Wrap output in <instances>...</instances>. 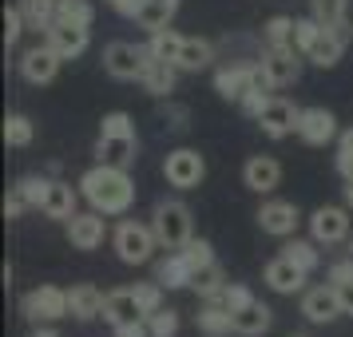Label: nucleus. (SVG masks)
Instances as JSON below:
<instances>
[{
  "mask_svg": "<svg viewBox=\"0 0 353 337\" xmlns=\"http://www.w3.org/2000/svg\"><path fill=\"white\" fill-rule=\"evenodd\" d=\"M80 194L92 203V210H99V214H123V210L135 203V183H131L128 167L99 163L92 171H83Z\"/></svg>",
  "mask_w": 353,
  "mask_h": 337,
  "instance_id": "f257e3e1",
  "label": "nucleus"
},
{
  "mask_svg": "<svg viewBox=\"0 0 353 337\" xmlns=\"http://www.w3.org/2000/svg\"><path fill=\"white\" fill-rule=\"evenodd\" d=\"M151 226H155V238H159V246H167V250H183L187 242L194 238V218H191V207L187 203H179V198H171V203H159L155 207V214H151Z\"/></svg>",
  "mask_w": 353,
  "mask_h": 337,
  "instance_id": "f03ea898",
  "label": "nucleus"
},
{
  "mask_svg": "<svg viewBox=\"0 0 353 337\" xmlns=\"http://www.w3.org/2000/svg\"><path fill=\"white\" fill-rule=\"evenodd\" d=\"M112 246H115V254H119V262H128V266H143V262H151L159 238H155V226L119 223L115 226V234H112Z\"/></svg>",
  "mask_w": 353,
  "mask_h": 337,
  "instance_id": "7ed1b4c3",
  "label": "nucleus"
},
{
  "mask_svg": "<svg viewBox=\"0 0 353 337\" xmlns=\"http://www.w3.org/2000/svg\"><path fill=\"white\" fill-rule=\"evenodd\" d=\"M147 60H151L147 44L135 48V44H128V40H115V44L103 48V68H108V76H115V80H139Z\"/></svg>",
  "mask_w": 353,
  "mask_h": 337,
  "instance_id": "20e7f679",
  "label": "nucleus"
},
{
  "mask_svg": "<svg viewBox=\"0 0 353 337\" xmlns=\"http://www.w3.org/2000/svg\"><path fill=\"white\" fill-rule=\"evenodd\" d=\"M163 175H167V183H171V187H179V191H191V187H199V183H203V175H207V163H203V155H199V151H191V147H179V151H171V155L163 159Z\"/></svg>",
  "mask_w": 353,
  "mask_h": 337,
  "instance_id": "39448f33",
  "label": "nucleus"
},
{
  "mask_svg": "<svg viewBox=\"0 0 353 337\" xmlns=\"http://www.w3.org/2000/svg\"><path fill=\"white\" fill-rule=\"evenodd\" d=\"M262 76L270 88H286V83H298L302 76V52L294 44H278V48H266L262 56Z\"/></svg>",
  "mask_w": 353,
  "mask_h": 337,
  "instance_id": "423d86ee",
  "label": "nucleus"
},
{
  "mask_svg": "<svg viewBox=\"0 0 353 337\" xmlns=\"http://www.w3.org/2000/svg\"><path fill=\"white\" fill-rule=\"evenodd\" d=\"M250 88H270L266 76H262V64H234V68H223V72H214V92L226 99H239L250 92Z\"/></svg>",
  "mask_w": 353,
  "mask_h": 337,
  "instance_id": "0eeeda50",
  "label": "nucleus"
},
{
  "mask_svg": "<svg viewBox=\"0 0 353 337\" xmlns=\"http://www.w3.org/2000/svg\"><path fill=\"white\" fill-rule=\"evenodd\" d=\"M24 318L32 321H60V318H72V309H68V289L60 286H40L32 294H24Z\"/></svg>",
  "mask_w": 353,
  "mask_h": 337,
  "instance_id": "6e6552de",
  "label": "nucleus"
},
{
  "mask_svg": "<svg viewBox=\"0 0 353 337\" xmlns=\"http://www.w3.org/2000/svg\"><path fill=\"white\" fill-rule=\"evenodd\" d=\"M298 115H302V108H294V103L282 99V96H270V103H266L254 119H258V127L266 131L270 139H286V135L298 131Z\"/></svg>",
  "mask_w": 353,
  "mask_h": 337,
  "instance_id": "1a4fd4ad",
  "label": "nucleus"
},
{
  "mask_svg": "<svg viewBox=\"0 0 353 337\" xmlns=\"http://www.w3.org/2000/svg\"><path fill=\"white\" fill-rule=\"evenodd\" d=\"M60 64H64V56L44 40L40 48H28L24 56H20V76H24L28 83H52L56 72H60Z\"/></svg>",
  "mask_w": 353,
  "mask_h": 337,
  "instance_id": "9d476101",
  "label": "nucleus"
},
{
  "mask_svg": "<svg viewBox=\"0 0 353 337\" xmlns=\"http://www.w3.org/2000/svg\"><path fill=\"white\" fill-rule=\"evenodd\" d=\"M310 234H314V242H325V246L345 242L350 238V210L345 207H318L310 214Z\"/></svg>",
  "mask_w": 353,
  "mask_h": 337,
  "instance_id": "9b49d317",
  "label": "nucleus"
},
{
  "mask_svg": "<svg viewBox=\"0 0 353 337\" xmlns=\"http://www.w3.org/2000/svg\"><path fill=\"white\" fill-rule=\"evenodd\" d=\"M334 135H337L334 112H325V108H302V115H298V139H302V143L325 147Z\"/></svg>",
  "mask_w": 353,
  "mask_h": 337,
  "instance_id": "f8f14e48",
  "label": "nucleus"
},
{
  "mask_svg": "<svg viewBox=\"0 0 353 337\" xmlns=\"http://www.w3.org/2000/svg\"><path fill=\"white\" fill-rule=\"evenodd\" d=\"M298 223H302L298 207H294V203H282V198L262 203V210H258V226H262L266 234H274V238H290V234L298 230Z\"/></svg>",
  "mask_w": 353,
  "mask_h": 337,
  "instance_id": "ddd939ff",
  "label": "nucleus"
},
{
  "mask_svg": "<svg viewBox=\"0 0 353 337\" xmlns=\"http://www.w3.org/2000/svg\"><path fill=\"white\" fill-rule=\"evenodd\" d=\"M103 321H112L115 329L135 325V321H147L143 305H139V298H135V286L131 289H112V294H108V302H103Z\"/></svg>",
  "mask_w": 353,
  "mask_h": 337,
  "instance_id": "4468645a",
  "label": "nucleus"
},
{
  "mask_svg": "<svg viewBox=\"0 0 353 337\" xmlns=\"http://www.w3.org/2000/svg\"><path fill=\"white\" fill-rule=\"evenodd\" d=\"M302 314L314 325H325V321H334L341 318L345 309H341V298H337V289L334 282L330 286H314V289H305V298H302Z\"/></svg>",
  "mask_w": 353,
  "mask_h": 337,
  "instance_id": "2eb2a0df",
  "label": "nucleus"
},
{
  "mask_svg": "<svg viewBox=\"0 0 353 337\" xmlns=\"http://www.w3.org/2000/svg\"><path fill=\"white\" fill-rule=\"evenodd\" d=\"M108 234V223H103V214L92 210V214H72L68 218V242L76 246V250H96L99 242Z\"/></svg>",
  "mask_w": 353,
  "mask_h": 337,
  "instance_id": "dca6fc26",
  "label": "nucleus"
},
{
  "mask_svg": "<svg viewBox=\"0 0 353 337\" xmlns=\"http://www.w3.org/2000/svg\"><path fill=\"white\" fill-rule=\"evenodd\" d=\"M345 40H350V24L345 28H321V36L314 40V48L305 52V60L318 68H334L345 52Z\"/></svg>",
  "mask_w": 353,
  "mask_h": 337,
  "instance_id": "f3484780",
  "label": "nucleus"
},
{
  "mask_svg": "<svg viewBox=\"0 0 353 337\" xmlns=\"http://www.w3.org/2000/svg\"><path fill=\"white\" fill-rule=\"evenodd\" d=\"M242 183L258 194H270L282 183V167L270 155H254V159H246V167H242Z\"/></svg>",
  "mask_w": 353,
  "mask_h": 337,
  "instance_id": "a211bd4d",
  "label": "nucleus"
},
{
  "mask_svg": "<svg viewBox=\"0 0 353 337\" xmlns=\"http://www.w3.org/2000/svg\"><path fill=\"white\" fill-rule=\"evenodd\" d=\"M44 36H48V44L60 52L64 60H72V56L88 52V40H92V36H88V28H80V24H64V20H56Z\"/></svg>",
  "mask_w": 353,
  "mask_h": 337,
  "instance_id": "6ab92c4d",
  "label": "nucleus"
},
{
  "mask_svg": "<svg viewBox=\"0 0 353 337\" xmlns=\"http://www.w3.org/2000/svg\"><path fill=\"white\" fill-rule=\"evenodd\" d=\"M302 282H305V270L294 262V258H286V254L274 258L270 266H266V286L278 289V294H298Z\"/></svg>",
  "mask_w": 353,
  "mask_h": 337,
  "instance_id": "aec40b11",
  "label": "nucleus"
},
{
  "mask_svg": "<svg viewBox=\"0 0 353 337\" xmlns=\"http://www.w3.org/2000/svg\"><path fill=\"white\" fill-rule=\"evenodd\" d=\"M103 302H108V294H99V289L88 286V282L68 289V309H72V318H80V321L103 318Z\"/></svg>",
  "mask_w": 353,
  "mask_h": 337,
  "instance_id": "412c9836",
  "label": "nucleus"
},
{
  "mask_svg": "<svg viewBox=\"0 0 353 337\" xmlns=\"http://www.w3.org/2000/svg\"><path fill=\"white\" fill-rule=\"evenodd\" d=\"M135 135H99L96 155L99 163H112V167H131L135 163Z\"/></svg>",
  "mask_w": 353,
  "mask_h": 337,
  "instance_id": "4be33fe9",
  "label": "nucleus"
},
{
  "mask_svg": "<svg viewBox=\"0 0 353 337\" xmlns=\"http://www.w3.org/2000/svg\"><path fill=\"white\" fill-rule=\"evenodd\" d=\"M175 80H179V68L171 64V60H147L143 68V76H139V83H143L151 96H171L175 92Z\"/></svg>",
  "mask_w": 353,
  "mask_h": 337,
  "instance_id": "5701e85b",
  "label": "nucleus"
},
{
  "mask_svg": "<svg viewBox=\"0 0 353 337\" xmlns=\"http://www.w3.org/2000/svg\"><path fill=\"white\" fill-rule=\"evenodd\" d=\"M179 12V0H139V8H135V24L147 28V32H159L171 24V17Z\"/></svg>",
  "mask_w": 353,
  "mask_h": 337,
  "instance_id": "b1692460",
  "label": "nucleus"
},
{
  "mask_svg": "<svg viewBox=\"0 0 353 337\" xmlns=\"http://www.w3.org/2000/svg\"><path fill=\"white\" fill-rule=\"evenodd\" d=\"M234 318V334H242V337H262L266 329H270V309L262 302H250V305H242V309H234L230 314Z\"/></svg>",
  "mask_w": 353,
  "mask_h": 337,
  "instance_id": "393cba45",
  "label": "nucleus"
},
{
  "mask_svg": "<svg viewBox=\"0 0 353 337\" xmlns=\"http://www.w3.org/2000/svg\"><path fill=\"white\" fill-rule=\"evenodd\" d=\"M191 274H194V266L187 262V254H183V250H175V254H167L159 262L155 282H163L167 289H183V286H191Z\"/></svg>",
  "mask_w": 353,
  "mask_h": 337,
  "instance_id": "a878e982",
  "label": "nucleus"
},
{
  "mask_svg": "<svg viewBox=\"0 0 353 337\" xmlns=\"http://www.w3.org/2000/svg\"><path fill=\"white\" fill-rule=\"evenodd\" d=\"M210 60H214V48H210L207 40L183 36V48H179V60H175L179 72H203V68H210Z\"/></svg>",
  "mask_w": 353,
  "mask_h": 337,
  "instance_id": "bb28decb",
  "label": "nucleus"
},
{
  "mask_svg": "<svg viewBox=\"0 0 353 337\" xmlns=\"http://www.w3.org/2000/svg\"><path fill=\"white\" fill-rule=\"evenodd\" d=\"M194 321H199V334L207 337H226L234 334V318H230V309H223V305H203L199 314H194Z\"/></svg>",
  "mask_w": 353,
  "mask_h": 337,
  "instance_id": "cd10ccee",
  "label": "nucleus"
},
{
  "mask_svg": "<svg viewBox=\"0 0 353 337\" xmlns=\"http://www.w3.org/2000/svg\"><path fill=\"white\" fill-rule=\"evenodd\" d=\"M44 214L48 218H60V223H68L72 214H76V191L68 187V183H52L48 187V198H44Z\"/></svg>",
  "mask_w": 353,
  "mask_h": 337,
  "instance_id": "c85d7f7f",
  "label": "nucleus"
},
{
  "mask_svg": "<svg viewBox=\"0 0 353 337\" xmlns=\"http://www.w3.org/2000/svg\"><path fill=\"white\" fill-rule=\"evenodd\" d=\"M223 286H226V274H223L219 262H207V266H199V270L191 274V289L203 294V298H214Z\"/></svg>",
  "mask_w": 353,
  "mask_h": 337,
  "instance_id": "c756f323",
  "label": "nucleus"
},
{
  "mask_svg": "<svg viewBox=\"0 0 353 337\" xmlns=\"http://www.w3.org/2000/svg\"><path fill=\"white\" fill-rule=\"evenodd\" d=\"M56 4H60V0H24L20 12L28 20V28H36V32L44 28V32H48L52 24H56Z\"/></svg>",
  "mask_w": 353,
  "mask_h": 337,
  "instance_id": "7c9ffc66",
  "label": "nucleus"
},
{
  "mask_svg": "<svg viewBox=\"0 0 353 337\" xmlns=\"http://www.w3.org/2000/svg\"><path fill=\"white\" fill-rule=\"evenodd\" d=\"M179 48H183V36L171 32V28H159V32H151V40H147V52H151L155 60H171V64H175Z\"/></svg>",
  "mask_w": 353,
  "mask_h": 337,
  "instance_id": "2f4dec72",
  "label": "nucleus"
},
{
  "mask_svg": "<svg viewBox=\"0 0 353 337\" xmlns=\"http://www.w3.org/2000/svg\"><path fill=\"white\" fill-rule=\"evenodd\" d=\"M56 20H64V24H80V28H92L96 8H92L88 0H60V4H56Z\"/></svg>",
  "mask_w": 353,
  "mask_h": 337,
  "instance_id": "473e14b6",
  "label": "nucleus"
},
{
  "mask_svg": "<svg viewBox=\"0 0 353 337\" xmlns=\"http://www.w3.org/2000/svg\"><path fill=\"white\" fill-rule=\"evenodd\" d=\"M321 28H345V0H310Z\"/></svg>",
  "mask_w": 353,
  "mask_h": 337,
  "instance_id": "72a5a7b5",
  "label": "nucleus"
},
{
  "mask_svg": "<svg viewBox=\"0 0 353 337\" xmlns=\"http://www.w3.org/2000/svg\"><path fill=\"white\" fill-rule=\"evenodd\" d=\"M36 139V127L28 115H8L4 119V143L8 147H28Z\"/></svg>",
  "mask_w": 353,
  "mask_h": 337,
  "instance_id": "f704fd0d",
  "label": "nucleus"
},
{
  "mask_svg": "<svg viewBox=\"0 0 353 337\" xmlns=\"http://www.w3.org/2000/svg\"><path fill=\"white\" fill-rule=\"evenodd\" d=\"M207 302L210 305H223V309H230V314H234V309H242V305H250L254 298H250V289H246V286H230V282H226V286L219 289L214 298H207Z\"/></svg>",
  "mask_w": 353,
  "mask_h": 337,
  "instance_id": "c9c22d12",
  "label": "nucleus"
},
{
  "mask_svg": "<svg viewBox=\"0 0 353 337\" xmlns=\"http://www.w3.org/2000/svg\"><path fill=\"white\" fill-rule=\"evenodd\" d=\"M262 36H266V48H278V44H294V20H290V17L266 20Z\"/></svg>",
  "mask_w": 353,
  "mask_h": 337,
  "instance_id": "e433bc0d",
  "label": "nucleus"
},
{
  "mask_svg": "<svg viewBox=\"0 0 353 337\" xmlns=\"http://www.w3.org/2000/svg\"><path fill=\"white\" fill-rule=\"evenodd\" d=\"M48 187H52V178H40V175H28V178H20V183H17V191L24 194V203H28V207H44Z\"/></svg>",
  "mask_w": 353,
  "mask_h": 337,
  "instance_id": "4c0bfd02",
  "label": "nucleus"
},
{
  "mask_svg": "<svg viewBox=\"0 0 353 337\" xmlns=\"http://www.w3.org/2000/svg\"><path fill=\"white\" fill-rule=\"evenodd\" d=\"M286 258H294V262H298L305 274L318 270V262H321V258H318V246H314V242H302V238L286 242Z\"/></svg>",
  "mask_w": 353,
  "mask_h": 337,
  "instance_id": "58836bf2",
  "label": "nucleus"
},
{
  "mask_svg": "<svg viewBox=\"0 0 353 337\" xmlns=\"http://www.w3.org/2000/svg\"><path fill=\"white\" fill-rule=\"evenodd\" d=\"M318 36H321V24H318L314 17L294 20V48L302 52V56H305L310 48H314V40H318Z\"/></svg>",
  "mask_w": 353,
  "mask_h": 337,
  "instance_id": "ea45409f",
  "label": "nucleus"
},
{
  "mask_svg": "<svg viewBox=\"0 0 353 337\" xmlns=\"http://www.w3.org/2000/svg\"><path fill=\"white\" fill-rule=\"evenodd\" d=\"M147 329H151V337H175L179 334V314L175 309H155V314L147 318Z\"/></svg>",
  "mask_w": 353,
  "mask_h": 337,
  "instance_id": "a19ab883",
  "label": "nucleus"
},
{
  "mask_svg": "<svg viewBox=\"0 0 353 337\" xmlns=\"http://www.w3.org/2000/svg\"><path fill=\"white\" fill-rule=\"evenodd\" d=\"M163 282H143V286H135V298H139V305H143V314L151 318L155 309H163Z\"/></svg>",
  "mask_w": 353,
  "mask_h": 337,
  "instance_id": "79ce46f5",
  "label": "nucleus"
},
{
  "mask_svg": "<svg viewBox=\"0 0 353 337\" xmlns=\"http://www.w3.org/2000/svg\"><path fill=\"white\" fill-rule=\"evenodd\" d=\"M99 135H135V123H131L128 112H112V115H103Z\"/></svg>",
  "mask_w": 353,
  "mask_h": 337,
  "instance_id": "37998d69",
  "label": "nucleus"
},
{
  "mask_svg": "<svg viewBox=\"0 0 353 337\" xmlns=\"http://www.w3.org/2000/svg\"><path fill=\"white\" fill-rule=\"evenodd\" d=\"M337 171H341V178H353V127L341 131V139H337Z\"/></svg>",
  "mask_w": 353,
  "mask_h": 337,
  "instance_id": "c03bdc74",
  "label": "nucleus"
},
{
  "mask_svg": "<svg viewBox=\"0 0 353 337\" xmlns=\"http://www.w3.org/2000/svg\"><path fill=\"white\" fill-rule=\"evenodd\" d=\"M183 254H187V262H191L194 270H199V266H207V262H214V250H210L207 238H191L187 246H183Z\"/></svg>",
  "mask_w": 353,
  "mask_h": 337,
  "instance_id": "a18cd8bd",
  "label": "nucleus"
},
{
  "mask_svg": "<svg viewBox=\"0 0 353 337\" xmlns=\"http://www.w3.org/2000/svg\"><path fill=\"white\" fill-rule=\"evenodd\" d=\"M24 28H28L24 12H20V8H4V44H8V48L20 40V32H24Z\"/></svg>",
  "mask_w": 353,
  "mask_h": 337,
  "instance_id": "49530a36",
  "label": "nucleus"
},
{
  "mask_svg": "<svg viewBox=\"0 0 353 337\" xmlns=\"http://www.w3.org/2000/svg\"><path fill=\"white\" fill-rule=\"evenodd\" d=\"M266 92H270V88H250V92L242 96V112H246V115H258L266 103H270V96H266Z\"/></svg>",
  "mask_w": 353,
  "mask_h": 337,
  "instance_id": "de8ad7c7",
  "label": "nucleus"
},
{
  "mask_svg": "<svg viewBox=\"0 0 353 337\" xmlns=\"http://www.w3.org/2000/svg\"><path fill=\"white\" fill-rule=\"evenodd\" d=\"M24 210H28V203H24V194H20L17 187H12V194L4 198V218H20Z\"/></svg>",
  "mask_w": 353,
  "mask_h": 337,
  "instance_id": "09e8293b",
  "label": "nucleus"
},
{
  "mask_svg": "<svg viewBox=\"0 0 353 337\" xmlns=\"http://www.w3.org/2000/svg\"><path fill=\"white\" fill-rule=\"evenodd\" d=\"M330 282H353V258H341V262H334L330 266Z\"/></svg>",
  "mask_w": 353,
  "mask_h": 337,
  "instance_id": "8fccbe9b",
  "label": "nucleus"
},
{
  "mask_svg": "<svg viewBox=\"0 0 353 337\" xmlns=\"http://www.w3.org/2000/svg\"><path fill=\"white\" fill-rule=\"evenodd\" d=\"M334 289H337V298H341V309L353 318V282H337Z\"/></svg>",
  "mask_w": 353,
  "mask_h": 337,
  "instance_id": "3c124183",
  "label": "nucleus"
},
{
  "mask_svg": "<svg viewBox=\"0 0 353 337\" xmlns=\"http://www.w3.org/2000/svg\"><path fill=\"white\" fill-rule=\"evenodd\" d=\"M115 337H151V329H147V321H135V325H123V329H115Z\"/></svg>",
  "mask_w": 353,
  "mask_h": 337,
  "instance_id": "603ef678",
  "label": "nucleus"
},
{
  "mask_svg": "<svg viewBox=\"0 0 353 337\" xmlns=\"http://www.w3.org/2000/svg\"><path fill=\"white\" fill-rule=\"evenodd\" d=\"M115 12H123V17H135V8H139V0H108Z\"/></svg>",
  "mask_w": 353,
  "mask_h": 337,
  "instance_id": "864d4df0",
  "label": "nucleus"
},
{
  "mask_svg": "<svg viewBox=\"0 0 353 337\" xmlns=\"http://www.w3.org/2000/svg\"><path fill=\"white\" fill-rule=\"evenodd\" d=\"M345 207L353 210V178H345Z\"/></svg>",
  "mask_w": 353,
  "mask_h": 337,
  "instance_id": "5fc2aeb1",
  "label": "nucleus"
},
{
  "mask_svg": "<svg viewBox=\"0 0 353 337\" xmlns=\"http://www.w3.org/2000/svg\"><path fill=\"white\" fill-rule=\"evenodd\" d=\"M32 337H60V334H52V329H40V334H32Z\"/></svg>",
  "mask_w": 353,
  "mask_h": 337,
  "instance_id": "6e6d98bb",
  "label": "nucleus"
}]
</instances>
